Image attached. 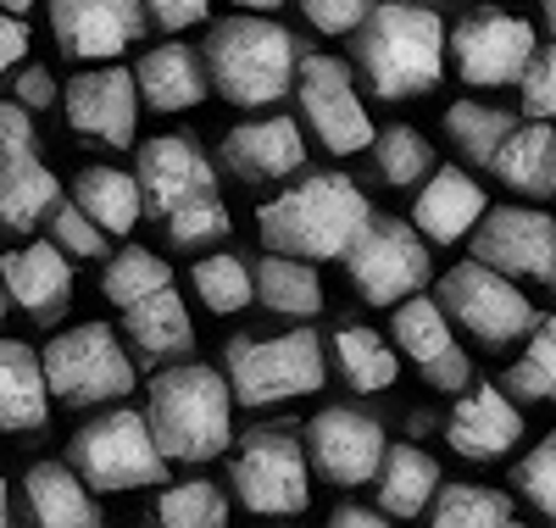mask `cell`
Listing matches in <instances>:
<instances>
[{
  "label": "cell",
  "mask_w": 556,
  "mask_h": 528,
  "mask_svg": "<svg viewBox=\"0 0 556 528\" xmlns=\"http://www.w3.org/2000/svg\"><path fill=\"white\" fill-rule=\"evenodd\" d=\"M445 23L424 0H374L356 28V73L379 101H417L445 78Z\"/></svg>",
  "instance_id": "6da1fadb"
},
{
  "label": "cell",
  "mask_w": 556,
  "mask_h": 528,
  "mask_svg": "<svg viewBox=\"0 0 556 528\" xmlns=\"http://www.w3.org/2000/svg\"><path fill=\"white\" fill-rule=\"evenodd\" d=\"M146 417L167 462H212L235 451V384L206 362H167L151 373Z\"/></svg>",
  "instance_id": "7a4b0ae2"
},
{
  "label": "cell",
  "mask_w": 556,
  "mask_h": 528,
  "mask_svg": "<svg viewBox=\"0 0 556 528\" xmlns=\"http://www.w3.org/2000/svg\"><path fill=\"white\" fill-rule=\"evenodd\" d=\"M374 223V206L345 173H306L285 196H273L256 212V234L267 251L306 256V262H334L356 246V234Z\"/></svg>",
  "instance_id": "3957f363"
},
{
  "label": "cell",
  "mask_w": 556,
  "mask_h": 528,
  "mask_svg": "<svg viewBox=\"0 0 556 528\" xmlns=\"http://www.w3.org/2000/svg\"><path fill=\"white\" fill-rule=\"evenodd\" d=\"M301 51L306 45L290 28H278L273 17H256V12H240V17L212 23L201 62H206L212 89L223 95L228 106L256 112V106H273V101L290 95Z\"/></svg>",
  "instance_id": "277c9868"
},
{
  "label": "cell",
  "mask_w": 556,
  "mask_h": 528,
  "mask_svg": "<svg viewBox=\"0 0 556 528\" xmlns=\"http://www.w3.org/2000/svg\"><path fill=\"white\" fill-rule=\"evenodd\" d=\"M67 462L84 473V485L96 495L167 485V456L151 435V417L128 412V406H112L101 417H89L67 445Z\"/></svg>",
  "instance_id": "5b68a950"
},
{
  "label": "cell",
  "mask_w": 556,
  "mask_h": 528,
  "mask_svg": "<svg viewBox=\"0 0 556 528\" xmlns=\"http://www.w3.org/2000/svg\"><path fill=\"white\" fill-rule=\"evenodd\" d=\"M223 373L235 384V406H278L295 395H317L329 362H323V340L312 328H290L278 340L235 334L223 351Z\"/></svg>",
  "instance_id": "8992f818"
},
{
  "label": "cell",
  "mask_w": 556,
  "mask_h": 528,
  "mask_svg": "<svg viewBox=\"0 0 556 528\" xmlns=\"http://www.w3.org/2000/svg\"><path fill=\"white\" fill-rule=\"evenodd\" d=\"M228 485L256 517H301L312 501V456L290 428H251L228 456Z\"/></svg>",
  "instance_id": "52a82bcc"
},
{
  "label": "cell",
  "mask_w": 556,
  "mask_h": 528,
  "mask_svg": "<svg viewBox=\"0 0 556 528\" xmlns=\"http://www.w3.org/2000/svg\"><path fill=\"white\" fill-rule=\"evenodd\" d=\"M39 362H45L51 401H62V406H106V401L134 395V362L106 323H78V328L56 334L39 351Z\"/></svg>",
  "instance_id": "ba28073f"
},
{
  "label": "cell",
  "mask_w": 556,
  "mask_h": 528,
  "mask_svg": "<svg viewBox=\"0 0 556 528\" xmlns=\"http://www.w3.org/2000/svg\"><path fill=\"white\" fill-rule=\"evenodd\" d=\"M445 317L456 328H468L479 345H513V340H529V328H534V301L518 290L513 278H506L501 267L490 262H456L451 273H440V296Z\"/></svg>",
  "instance_id": "9c48e42d"
},
{
  "label": "cell",
  "mask_w": 556,
  "mask_h": 528,
  "mask_svg": "<svg viewBox=\"0 0 556 528\" xmlns=\"http://www.w3.org/2000/svg\"><path fill=\"white\" fill-rule=\"evenodd\" d=\"M295 106L301 123L312 128V139L329 156H356V151H374V117H367L356 78L340 56L329 51H301L295 67Z\"/></svg>",
  "instance_id": "30bf717a"
},
{
  "label": "cell",
  "mask_w": 556,
  "mask_h": 528,
  "mask_svg": "<svg viewBox=\"0 0 556 528\" xmlns=\"http://www.w3.org/2000/svg\"><path fill=\"white\" fill-rule=\"evenodd\" d=\"M345 267H351V284L367 306H395L406 296H417L429 284V239L417 234V223L406 217H374L356 246L345 251Z\"/></svg>",
  "instance_id": "8fae6325"
},
{
  "label": "cell",
  "mask_w": 556,
  "mask_h": 528,
  "mask_svg": "<svg viewBox=\"0 0 556 528\" xmlns=\"http://www.w3.org/2000/svg\"><path fill=\"white\" fill-rule=\"evenodd\" d=\"M534 51H540L534 23L501 7H479L445 34V56L456 62L462 84L473 89H513Z\"/></svg>",
  "instance_id": "7c38bea8"
},
{
  "label": "cell",
  "mask_w": 556,
  "mask_h": 528,
  "mask_svg": "<svg viewBox=\"0 0 556 528\" xmlns=\"http://www.w3.org/2000/svg\"><path fill=\"white\" fill-rule=\"evenodd\" d=\"M384 451H390L384 423L374 412H362V406H329V412H317L312 428H306L312 473L329 478V485H340V490L374 485Z\"/></svg>",
  "instance_id": "4fadbf2b"
},
{
  "label": "cell",
  "mask_w": 556,
  "mask_h": 528,
  "mask_svg": "<svg viewBox=\"0 0 556 528\" xmlns=\"http://www.w3.org/2000/svg\"><path fill=\"white\" fill-rule=\"evenodd\" d=\"M473 256L501 267L506 278H556V217L534 206H490L473 228Z\"/></svg>",
  "instance_id": "5bb4252c"
},
{
  "label": "cell",
  "mask_w": 556,
  "mask_h": 528,
  "mask_svg": "<svg viewBox=\"0 0 556 528\" xmlns=\"http://www.w3.org/2000/svg\"><path fill=\"white\" fill-rule=\"evenodd\" d=\"M139 84H134V67H96V73H78L67 84V123L84 146H106V151H123L134 146V128H139Z\"/></svg>",
  "instance_id": "9a60e30c"
},
{
  "label": "cell",
  "mask_w": 556,
  "mask_h": 528,
  "mask_svg": "<svg viewBox=\"0 0 556 528\" xmlns=\"http://www.w3.org/2000/svg\"><path fill=\"white\" fill-rule=\"evenodd\" d=\"M45 12L56 45L78 62H117L151 23L146 0H45Z\"/></svg>",
  "instance_id": "2e32d148"
},
{
  "label": "cell",
  "mask_w": 556,
  "mask_h": 528,
  "mask_svg": "<svg viewBox=\"0 0 556 528\" xmlns=\"http://www.w3.org/2000/svg\"><path fill=\"white\" fill-rule=\"evenodd\" d=\"M390 334H395L401 362H412L417 373H424V384H434V390H468L473 362H468V351L456 345L451 317H445L440 301H429L424 290L406 296V301H395Z\"/></svg>",
  "instance_id": "e0dca14e"
},
{
  "label": "cell",
  "mask_w": 556,
  "mask_h": 528,
  "mask_svg": "<svg viewBox=\"0 0 556 528\" xmlns=\"http://www.w3.org/2000/svg\"><path fill=\"white\" fill-rule=\"evenodd\" d=\"M134 178H139V189H146V212L151 217H167L173 206L217 189V173L201 156L195 134H156V139H146V146H139Z\"/></svg>",
  "instance_id": "ac0fdd59"
},
{
  "label": "cell",
  "mask_w": 556,
  "mask_h": 528,
  "mask_svg": "<svg viewBox=\"0 0 556 528\" xmlns=\"http://www.w3.org/2000/svg\"><path fill=\"white\" fill-rule=\"evenodd\" d=\"M0 290L12 306H23L34 323H62L73 306V262L56 239H34L23 251L0 256Z\"/></svg>",
  "instance_id": "d6986e66"
},
{
  "label": "cell",
  "mask_w": 556,
  "mask_h": 528,
  "mask_svg": "<svg viewBox=\"0 0 556 528\" xmlns=\"http://www.w3.org/2000/svg\"><path fill=\"white\" fill-rule=\"evenodd\" d=\"M217 156L245 184H285L306 167V139L295 117H251L223 134Z\"/></svg>",
  "instance_id": "ffe728a7"
},
{
  "label": "cell",
  "mask_w": 556,
  "mask_h": 528,
  "mask_svg": "<svg viewBox=\"0 0 556 528\" xmlns=\"http://www.w3.org/2000/svg\"><path fill=\"white\" fill-rule=\"evenodd\" d=\"M523 440V412L501 384H473L445 417V445L462 462H501L506 451H518Z\"/></svg>",
  "instance_id": "44dd1931"
},
{
  "label": "cell",
  "mask_w": 556,
  "mask_h": 528,
  "mask_svg": "<svg viewBox=\"0 0 556 528\" xmlns=\"http://www.w3.org/2000/svg\"><path fill=\"white\" fill-rule=\"evenodd\" d=\"M490 212L484 201V184H473L462 167H434L429 184L417 189V206H412V223L429 246H456L479 228V217Z\"/></svg>",
  "instance_id": "7402d4cb"
},
{
  "label": "cell",
  "mask_w": 556,
  "mask_h": 528,
  "mask_svg": "<svg viewBox=\"0 0 556 528\" xmlns=\"http://www.w3.org/2000/svg\"><path fill=\"white\" fill-rule=\"evenodd\" d=\"M134 84H139V101H146L151 112H190L206 101V62L195 56V45L184 39H167L156 45V51H146L134 62Z\"/></svg>",
  "instance_id": "603a6c76"
},
{
  "label": "cell",
  "mask_w": 556,
  "mask_h": 528,
  "mask_svg": "<svg viewBox=\"0 0 556 528\" xmlns=\"http://www.w3.org/2000/svg\"><path fill=\"white\" fill-rule=\"evenodd\" d=\"M123 328H128V340L134 351L146 356L151 367L162 362H184L195 351V323H190V306H184V296L173 290V284H162V290L151 296H139L134 306H123Z\"/></svg>",
  "instance_id": "cb8c5ba5"
},
{
  "label": "cell",
  "mask_w": 556,
  "mask_h": 528,
  "mask_svg": "<svg viewBox=\"0 0 556 528\" xmlns=\"http://www.w3.org/2000/svg\"><path fill=\"white\" fill-rule=\"evenodd\" d=\"M490 173L501 184H513L529 201H556V123H545V117L513 123V134L501 139Z\"/></svg>",
  "instance_id": "d4e9b609"
},
{
  "label": "cell",
  "mask_w": 556,
  "mask_h": 528,
  "mask_svg": "<svg viewBox=\"0 0 556 528\" xmlns=\"http://www.w3.org/2000/svg\"><path fill=\"white\" fill-rule=\"evenodd\" d=\"M23 495H28V517L45 528H96L101 523L96 490L84 485V473L73 462H34L23 473Z\"/></svg>",
  "instance_id": "484cf974"
},
{
  "label": "cell",
  "mask_w": 556,
  "mask_h": 528,
  "mask_svg": "<svg viewBox=\"0 0 556 528\" xmlns=\"http://www.w3.org/2000/svg\"><path fill=\"white\" fill-rule=\"evenodd\" d=\"M51 423V384H45L39 351L23 340H0V428L7 435H39Z\"/></svg>",
  "instance_id": "4316f807"
},
{
  "label": "cell",
  "mask_w": 556,
  "mask_h": 528,
  "mask_svg": "<svg viewBox=\"0 0 556 528\" xmlns=\"http://www.w3.org/2000/svg\"><path fill=\"white\" fill-rule=\"evenodd\" d=\"M440 462L424 445H390L379 462V512L384 517H424L440 495Z\"/></svg>",
  "instance_id": "83f0119b"
},
{
  "label": "cell",
  "mask_w": 556,
  "mask_h": 528,
  "mask_svg": "<svg viewBox=\"0 0 556 528\" xmlns=\"http://www.w3.org/2000/svg\"><path fill=\"white\" fill-rule=\"evenodd\" d=\"M251 273H256V301L273 317H317L323 312V278L306 256L267 251Z\"/></svg>",
  "instance_id": "f1b7e54d"
},
{
  "label": "cell",
  "mask_w": 556,
  "mask_h": 528,
  "mask_svg": "<svg viewBox=\"0 0 556 528\" xmlns=\"http://www.w3.org/2000/svg\"><path fill=\"white\" fill-rule=\"evenodd\" d=\"M73 201L106 234H128L139 217H146V189H139V178L123 173V167H84L73 178Z\"/></svg>",
  "instance_id": "f546056e"
},
{
  "label": "cell",
  "mask_w": 556,
  "mask_h": 528,
  "mask_svg": "<svg viewBox=\"0 0 556 528\" xmlns=\"http://www.w3.org/2000/svg\"><path fill=\"white\" fill-rule=\"evenodd\" d=\"M56 201H62V184L34 151L0 167V228H34L51 217Z\"/></svg>",
  "instance_id": "4dcf8cb0"
},
{
  "label": "cell",
  "mask_w": 556,
  "mask_h": 528,
  "mask_svg": "<svg viewBox=\"0 0 556 528\" xmlns=\"http://www.w3.org/2000/svg\"><path fill=\"white\" fill-rule=\"evenodd\" d=\"M334 367L340 378L351 384L356 395H379V390H395V378H401V351L379 340V328H340L334 334Z\"/></svg>",
  "instance_id": "1f68e13d"
},
{
  "label": "cell",
  "mask_w": 556,
  "mask_h": 528,
  "mask_svg": "<svg viewBox=\"0 0 556 528\" xmlns=\"http://www.w3.org/2000/svg\"><path fill=\"white\" fill-rule=\"evenodd\" d=\"M429 517L440 528H513L518 523L513 495H501L490 485H440Z\"/></svg>",
  "instance_id": "d6a6232c"
},
{
  "label": "cell",
  "mask_w": 556,
  "mask_h": 528,
  "mask_svg": "<svg viewBox=\"0 0 556 528\" xmlns=\"http://www.w3.org/2000/svg\"><path fill=\"white\" fill-rule=\"evenodd\" d=\"M190 284H195L201 306L217 312V317H235V312H245V306L256 301V273H251L240 256H228V251L201 256V262L190 267Z\"/></svg>",
  "instance_id": "836d02e7"
},
{
  "label": "cell",
  "mask_w": 556,
  "mask_h": 528,
  "mask_svg": "<svg viewBox=\"0 0 556 528\" xmlns=\"http://www.w3.org/2000/svg\"><path fill=\"white\" fill-rule=\"evenodd\" d=\"M506 395L513 401H556V312L534 317L523 356L506 367Z\"/></svg>",
  "instance_id": "e575fe53"
},
{
  "label": "cell",
  "mask_w": 556,
  "mask_h": 528,
  "mask_svg": "<svg viewBox=\"0 0 556 528\" xmlns=\"http://www.w3.org/2000/svg\"><path fill=\"white\" fill-rule=\"evenodd\" d=\"M513 134V117H506L501 106H484V101H456L445 112V139L468 156L473 167H490L495 151H501V139Z\"/></svg>",
  "instance_id": "d590c367"
},
{
  "label": "cell",
  "mask_w": 556,
  "mask_h": 528,
  "mask_svg": "<svg viewBox=\"0 0 556 528\" xmlns=\"http://www.w3.org/2000/svg\"><path fill=\"white\" fill-rule=\"evenodd\" d=\"M374 162H379V178L390 189H412L434 173V146L412 123H390L374 134Z\"/></svg>",
  "instance_id": "8d00e7d4"
},
{
  "label": "cell",
  "mask_w": 556,
  "mask_h": 528,
  "mask_svg": "<svg viewBox=\"0 0 556 528\" xmlns=\"http://www.w3.org/2000/svg\"><path fill=\"white\" fill-rule=\"evenodd\" d=\"M162 284H173V267H167L156 251H146V246H128V251H117V256L106 262L101 296H106L112 306H134L139 296L162 290Z\"/></svg>",
  "instance_id": "74e56055"
},
{
  "label": "cell",
  "mask_w": 556,
  "mask_h": 528,
  "mask_svg": "<svg viewBox=\"0 0 556 528\" xmlns=\"http://www.w3.org/2000/svg\"><path fill=\"white\" fill-rule=\"evenodd\" d=\"M156 517L167 528H223L228 523V495L212 485V478H184V485H167L156 495Z\"/></svg>",
  "instance_id": "f35d334b"
},
{
  "label": "cell",
  "mask_w": 556,
  "mask_h": 528,
  "mask_svg": "<svg viewBox=\"0 0 556 528\" xmlns=\"http://www.w3.org/2000/svg\"><path fill=\"white\" fill-rule=\"evenodd\" d=\"M162 223H167V239H173L178 251H201V246L228 239V206H223L217 189H212V196H195V201L173 206Z\"/></svg>",
  "instance_id": "ab89813d"
},
{
  "label": "cell",
  "mask_w": 556,
  "mask_h": 528,
  "mask_svg": "<svg viewBox=\"0 0 556 528\" xmlns=\"http://www.w3.org/2000/svg\"><path fill=\"white\" fill-rule=\"evenodd\" d=\"M513 485H518V495H523L540 517L556 523V428H551V435H545L529 456H518Z\"/></svg>",
  "instance_id": "60d3db41"
},
{
  "label": "cell",
  "mask_w": 556,
  "mask_h": 528,
  "mask_svg": "<svg viewBox=\"0 0 556 528\" xmlns=\"http://www.w3.org/2000/svg\"><path fill=\"white\" fill-rule=\"evenodd\" d=\"M45 228H51V239L67 256H106V228L89 217L78 201H56L51 217H45Z\"/></svg>",
  "instance_id": "b9f144b4"
},
{
  "label": "cell",
  "mask_w": 556,
  "mask_h": 528,
  "mask_svg": "<svg viewBox=\"0 0 556 528\" xmlns=\"http://www.w3.org/2000/svg\"><path fill=\"white\" fill-rule=\"evenodd\" d=\"M518 95H523V112H529V117L556 123V39L540 45V51L529 56V67H523V78H518Z\"/></svg>",
  "instance_id": "7bdbcfd3"
},
{
  "label": "cell",
  "mask_w": 556,
  "mask_h": 528,
  "mask_svg": "<svg viewBox=\"0 0 556 528\" xmlns=\"http://www.w3.org/2000/svg\"><path fill=\"white\" fill-rule=\"evenodd\" d=\"M301 12L317 34H356L362 17L374 12V0H301Z\"/></svg>",
  "instance_id": "ee69618b"
},
{
  "label": "cell",
  "mask_w": 556,
  "mask_h": 528,
  "mask_svg": "<svg viewBox=\"0 0 556 528\" xmlns=\"http://www.w3.org/2000/svg\"><path fill=\"white\" fill-rule=\"evenodd\" d=\"M34 151V123L23 101H0V167Z\"/></svg>",
  "instance_id": "f6af8a7d"
},
{
  "label": "cell",
  "mask_w": 556,
  "mask_h": 528,
  "mask_svg": "<svg viewBox=\"0 0 556 528\" xmlns=\"http://www.w3.org/2000/svg\"><path fill=\"white\" fill-rule=\"evenodd\" d=\"M146 12H151V23H156V28L178 34V28L201 23V17L212 12V0H146Z\"/></svg>",
  "instance_id": "bcb514c9"
},
{
  "label": "cell",
  "mask_w": 556,
  "mask_h": 528,
  "mask_svg": "<svg viewBox=\"0 0 556 528\" xmlns=\"http://www.w3.org/2000/svg\"><path fill=\"white\" fill-rule=\"evenodd\" d=\"M12 95H17V101H23L28 112H45V106H56V78L45 73V67H23Z\"/></svg>",
  "instance_id": "7dc6e473"
},
{
  "label": "cell",
  "mask_w": 556,
  "mask_h": 528,
  "mask_svg": "<svg viewBox=\"0 0 556 528\" xmlns=\"http://www.w3.org/2000/svg\"><path fill=\"white\" fill-rule=\"evenodd\" d=\"M23 51H28V23L17 12H0V78L23 62Z\"/></svg>",
  "instance_id": "c3c4849f"
},
{
  "label": "cell",
  "mask_w": 556,
  "mask_h": 528,
  "mask_svg": "<svg viewBox=\"0 0 556 528\" xmlns=\"http://www.w3.org/2000/svg\"><path fill=\"white\" fill-rule=\"evenodd\" d=\"M334 523L340 528H379L384 512H367V506H334Z\"/></svg>",
  "instance_id": "681fc988"
},
{
  "label": "cell",
  "mask_w": 556,
  "mask_h": 528,
  "mask_svg": "<svg viewBox=\"0 0 556 528\" xmlns=\"http://www.w3.org/2000/svg\"><path fill=\"white\" fill-rule=\"evenodd\" d=\"M406 428H412V435H424V440H429V435H434V412H429V406H424V412H412V417H406Z\"/></svg>",
  "instance_id": "f907efd6"
},
{
  "label": "cell",
  "mask_w": 556,
  "mask_h": 528,
  "mask_svg": "<svg viewBox=\"0 0 556 528\" xmlns=\"http://www.w3.org/2000/svg\"><path fill=\"white\" fill-rule=\"evenodd\" d=\"M228 7H240V12H273V7H285V0H228Z\"/></svg>",
  "instance_id": "816d5d0a"
},
{
  "label": "cell",
  "mask_w": 556,
  "mask_h": 528,
  "mask_svg": "<svg viewBox=\"0 0 556 528\" xmlns=\"http://www.w3.org/2000/svg\"><path fill=\"white\" fill-rule=\"evenodd\" d=\"M540 23H545V34L556 39V0H540Z\"/></svg>",
  "instance_id": "f5cc1de1"
},
{
  "label": "cell",
  "mask_w": 556,
  "mask_h": 528,
  "mask_svg": "<svg viewBox=\"0 0 556 528\" xmlns=\"http://www.w3.org/2000/svg\"><path fill=\"white\" fill-rule=\"evenodd\" d=\"M28 7H39V0H0V12H17V17H28Z\"/></svg>",
  "instance_id": "db71d44e"
},
{
  "label": "cell",
  "mask_w": 556,
  "mask_h": 528,
  "mask_svg": "<svg viewBox=\"0 0 556 528\" xmlns=\"http://www.w3.org/2000/svg\"><path fill=\"white\" fill-rule=\"evenodd\" d=\"M12 517V506H7V478H0V523Z\"/></svg>",
  "instance_id": "11a10c76"
},
{
  "label": "cell",
  "mask_w": 556,
  "mask_h": 528,
  "mask_svg": "<svg viewBox=\"0 0 556 528\" xmlns=\"http://www.w3.org/2000/svg\"><path fill=\"white\" fill-rule=\"evenodd\" d=\"M424 7H456V0H424Z\"/></svg>",
  "instance_id": "9f6ffc18"
},
{
  "label": "cell",
  "mask_w": 556,
  "mask_h": 528,
  "mask_svg": "<svg viewBox=\"0 0 556 528\" xmlns=\"http://www.w3.org/2000/svg\"><path fill=\"white\" fill-rule=\"evenodd\" d=\"M0 317H7V290H0Z\"/></svg>",
  "instance_id": "6f0895ef"
},
{
  "label": "cell",
  "mask_w": 556,
  "mask_h": 528,
  "mask_svg": "<svg viewBox=\"0 0 556 528\" xmlns=\"http://www.w3.org/2000/svg\"><path fill=\"white\" fill-rule=\"evenodd\" d=\"M551 290H556V278H551Z\"/></svg>",
  "instance_id": "680465c9"
}]
</instances>
